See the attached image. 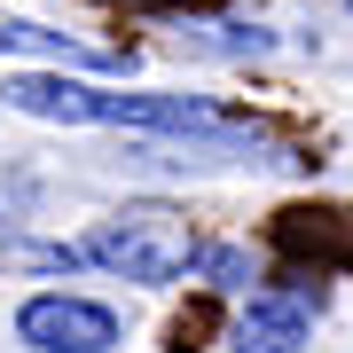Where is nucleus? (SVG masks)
Instances as JSON below:
<instances>
[{"instance_id": "20e7f679", "label": "nucleus", "mask_w": 353, "mask_h": 353, "mask_svg": "<svg viewBox=\"0 0 353 353\" xmlns=\"http://www.w3.org/2000/svg\"><path fill=\"white\" fill-rule=\"evenodd\" d=\"M314 314H306V283L299 290H259L236 314V353H299Z\"/></svg>"}, {"instance_id": "f257e3e1", "label": "nucleus", "mask_w": 353, "mask_h": 353, "mask_svg": "<svg viewBox=\"0 0 353 353\" xmlns=\"http://www.w3.org/2000/svg\"><path fill=\"white\" fill-rule=\"evenodd\" d=\"M0 102L24 118H63V126H150V134H212L243 141L236 118H220L196 94H118V87H79V79H0Z\"/></svg>"}, {"instance_id": "423d86ee", "label": "nucleus", "mask_w": 353, "mask_h": 353, "mask_svg": "<svg viewBox=\"0 0 353 353\" xmlns=\"http://www.w3.org/2000/svg\"><path fill=\"white\" fill-rule=\"evenodd\" d=\"M126 8H181V0H126Z\"/></svg>"}, {"instance_id": "7ed1b4c3", "label": "nucleus", "mask_w": 353, "mask_h": 353, "mask_svg": "<svg viewBox=\"0 0 353 353\" xmlns=\"http://www.w3.org/2000/svg\"><path fill=\"white\" fill-rule=\"evenodd\" d=\"M16 330L39 353H110L118 345V314L94 306V299H32L16 314Z\"/></svg>"}, {"instance_id": "f03ea898", "label": "nucleus", "mask_w": 353, "mask_h": 353, "mask_svg": "<svg viewBox=\"0 0 353 353\" xmlns=\"http://www.w3.org/2000/svg\"><path fill=\"white\" fill-rule=\"evenodd\" d=\"M87 259L110 267V275H126V283H173V275H189L204 252H196V228L181 220L173 204H126V212H110L87 236Z\"/></svg>"}, {"instance_id": "39448f33", "label": "nucleus", "mask_w": 353, "mask_h": 353, "mask_svg": "<svg viewBox=\"0 0 353 353\" xmlns=\"http://www.w3.org/2000/svg\"><path fill=\"white\" fill-rule=\"evenodd\" d=\"M0 55H55V63H87V71H110L102 48H79V39H55L39 24H0Z\"/></svg>"}]
</instances>
